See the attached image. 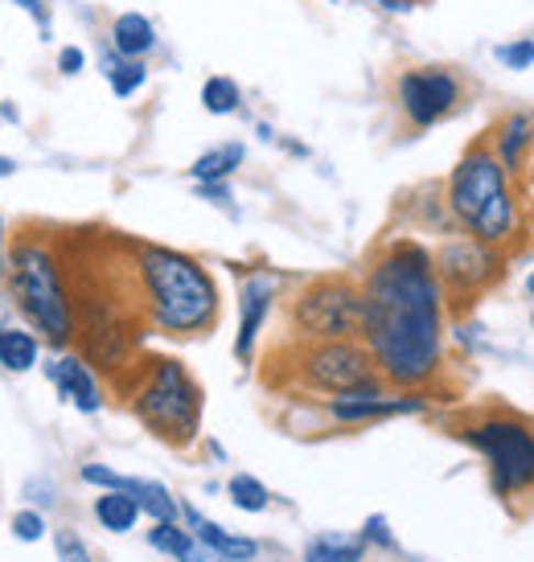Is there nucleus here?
I'll list each match as a JSON object with an SVG mask.
<instances>
[{
	"label": "nucleus",
	"mask_w": 534,
	"mask_h": 562,
	"mask_svg": "<svg viewBox=\"0 0 534 562\" xmlns=\"http://www.w3.org/2000/svg\"><path fill=\"white\" fill-rule=\"evenodd\" d=\"M4 288L21 321L54 349H70L79 337V304L66 283V267L46 238L21 235L4 255Z\"/></svg>",
	"instance_id": "obj_4"
},
{
	"label": "nucleus",
	"mask_w": 534,
	"mask_h": 562,
	"mask_svg": "<svg viewBox=\"0 0 534 562\" xmlns=\"http://www.w3.org/2000/svg\"><path fill=\"white\" fill-rule=\"evenodd\" d=\"M361 559H366L361 533H316V538H309L300 562H361Z\"/></svg>",
	"instance_id": "obj_21"
},
{
	"label": "nucleus",
	"mask_w": 534,
	"mask_h": 562,
	"mask_svg": "<svg viewBox=\"0 0 534 562\" xmlns=\"http://www.w3.org/2000/svg\"><path fill=\"white\" fill-rule=\"evenodd\" d=\"M144 542L157 550V554H169V559L177 562L193 547V533H189L181 521H153V530L144 533Z\"/></svg>",
	"instance_id": "obj_24"
},
{
	"label": "nucleus",
	"mask_w": 534,
	"mask_h": 562,
	"mask_svg": "<svg viewBox=\"0 0 534 562\" xmlns=\"http://www.w3.org/2000/svg\"><path fill=\"white\" fill-rule=\"evenodd\" d=\"M276 296H280V280L276 276H267V271L243 276V288H238V333H235V358L243 366H252L255 345H259L267 316L276 308Z\"/></svg>",
	"instance_id": "obj_12"
},
{
	"label": "nucleus",
	"mask_w": 534,
	"mask_h": 562,
	"mask_svg": "<svg viewBox=\"0 0 534 562\" xmlns=\"http://www.w3.org/2000/svg\"><path fill=\"white\" fill-rule=\"evenodd\" d=\"M198 193H202V198H210L214 205H231V189H226V181H210V186H198Z\"/></svg>",
	"instance_id": "obj_34"
},
{
	"label": "nucleus",
	"mask_w": 534,
	"mask_h": 562,
	"mask_svg": "<svg viewBox=\"0 0 534 562\" xmlns=\"http://www.w3.org/2000/svg\"><path fill=\"white\" fill-rule=\"evenodd\" d=\"M498 63L510 66V70H531L534 66V42L531 37H519L510 46H498Z\"/></svg>",
	"instance_id": "obj_29"
},
{
	"label": "nucleus",
	"mask_w": 534,
	"mask_h": 562,
	"mask_svg": "<svg viewBox=\"0 0 534 562\" xmlns=\"http://www.w3.org/2000/svg\"><path fill=\"white\" fill-rule=\"evenodd\" d=\"M427 398L424 391H354V394H337V398H325V415L342 427H366V423H382V419H399V415H424Z\"/></svg>",
	"instance_id": "obj_11"
},
{
	"label": "nucleus",
	"mask_w": 534,
	"mask_h": 562,
	"mask_svg": "<svg viewBox=\"0 0 534 562\" xmlns=\"http://www.w3.org/2000/svg\"><path fill=\"white\" fill-rule=\"evenodd\" d=\"M153 46H157V30L144 13H120L111 21V49L120 58H141L144 63V54H153Z\"/></svg>",
	"instance_id": "obj_17"
},
{
	"label": "nucleus",
	"mask_w": 534,
	"mask_h": 562,
	"mask_svg": "<svg viewBox=\"0 0 534 562\" xmlns=\"http://www.w3.org/2000/svg\"><path fill=\"white\" fill-rule=\"evenodd\" d=\"M181 526H186L202 547H210L222 562H255L259 559V542L255 538H243V533H231L226 526L210 521L205 514H198L193 505H181Z\"/></svg>",
	"instance_id": "obj_14"
},
{
	"label": "nucleus",
	"mask_w": 534,
	"mask_h": 562,
	"mask_svg": "<svg viewBox=\"0 0 534 562\" xmlns=\"http://www.w3.org/2000/svg\"><path fill=\"white\" fill-rule=\"evenodd\" d=\"M82 66H87V54H82L79 46H66L63 54H58V70H63V75H79Z\"/></svg>",
	"instance_id": "obj_33"
},
{
	"label": "nucleus",
	"mask_w": 534,
	"mask_h": 562,
	"mask_svg": "<svg viewBox=\"0 0 534 562\" xmlns=\"http://www.w3.org/2000/svg\"><path fill=\"white\" fill-rule=\"evenodd\" d=\"M46 378L49 386L58 391V398H63L66 406H75L79 415H99L103 411V386H99V374H94V366L82 353H70V349H63L58 358L46 361Z\"/></svg>",
	"instance_id": "obj_13"
},
{
	"label": "nucleus",
	"mask_w": 534,
	"mask_h": 562,
	"mask_svg": "<svg viewBox=\"0 0 534 562\" xmlns=\"http://www.w3.org/2000/svg\"><path fill=\"white\" fill-rule=\"evenodd\" d=\"M177 562H222L219 554H214V550L210 547H202V542H198V538H193V547L186 550V554H181V559Z\"/></svg>",
	"instance_id": "obj_35"
},
{
	"label": "nucleus",
	"mask_w": 534,
	"mask_h": 562,
	"mask_svg": "<svg viewBox=\"0 0 534 562\" xmlns=\"http://www.w3.org/2000/svg\"><path fill=\"white\" fill-rule=\"evenodd\" d=\"M54 554H58V562H94L91 547L82 542L75 530H58L54 533Z\"/></svg>",
	"instance_id": "obj_27"
},
{
	"label": "nucleus",
	"mask_w": 534,
	"mask_h": 562,
	"mask_svg": "<svg viewBox=\"0 0 534 562\" xmlns=\"http://www.w3.org/2000/svg\"><path fill=\"white\" fill-rule=\"evenodd\" d=\"M94 521H99V530L108 533H127L136 530V521H141V505H136V497L132 493H124V488H115V493H99L91 505Z\"/></svg>",
	"instance_id": "obj_20"
},
{
	"label": "nucleus",
	"mask_w": 534,
	"mask_h": 562,
	"mask_svg": "<svg viewBox=\"0 0 534 562\" xmlns=\"http://www.w3.org/2000/svg\"><path fill=\"white\" fill-rule=\"evenodd\" d=\"M489 153L502 160V169L519 181L522 165L531 157V144H534V115L531 111H510L502 124L489 132Z\"/></svg>",
	"instance_id": "obj_15"
},
{
	"label": "nucleus",
	"mask_w": 534,
	"mask_h": 562,
	"mask_svg": "<svg viewBox=\"0 0 534 562\" xmlns=\"http://www.w3.org/2000/svg\"><path fill=\"white\" fill-rule=\"evenodd\" d=\"M288 374L300 391L337 398L354 391H382L387 382L378 374L370 349L361 341H304L292 345V366Z\"/></svg>",
	"instance_id": "obj_7"
},
{
	"label": "nucleus",
	"mask_w": 534,
	"mask_h": 562,
	"mask_svg": "<svg viewBox=\"0 0 534 562\" xmlns=\"http://www.w3.org/2000/svg\"><path fill=\"white\" fill-rule=\"evenodd\" d=\"M54 481H42V476H33V481H25V497L33 501V509H54Z\"/></svg>",
	"instance_id": "obj_31"
},
{
	"label": "nucleus",
	"mask_w": 534,
	"mask_h": 562,
	"mask_svg": "<svg viewBox=\"0 0 534 562\" xmlns=\"http://www.w3.org/2000/svg\"><path fill=\"white\" fill-rule=\"evenodd\" d=\"M238 103H243V91H238L235 79L214 75V79L202 82V108L210 111V115H235Z\"/></svg>",
	"instance_id": "obj_25"
},
{
	"label": "nucleus",
	"mask_w": 534,
	"mask_h": 562,
	"mask_svg": "<svg viewBox=\"0 0 534 562\" xmlns=\"http://www.w3.org/2000/svg\"><path fill=\"white\" fill-rule=\"evenodd\" d=\"M42 361V337L30 325H0V370L30 374Z\"/></svg>",
	"instance_id": "obj_16"
},
{
	"label": "nucleus",
	"mask_w": 534,
	"mask_h": 562,
	"mask_svg": "<svg viewBox=\"0 0 534 562\" xmlns=\"http://www.w3.org/2000/svg\"><path fill=\"white\" fill-rule=\"evenodd\" d=\"M103 75H108L111 91L120 94V99H132V94L148 82V66H144L141 58H120L115 49H108V54H103Z\"/></svg>",
	"instance_id": "obj_22"
},
{
	"label": "nucleus",
	"mask_w": 534,
	"mask_h": 562,
	"mask_svg": "<svg viewBox=\"0 0 534 562\" xmlns=\"http://www.w3.org/2000/svg\"><path fill=\"white\" fill-rule=\"evenodd\" d=\"M13 4H21V9L42 25V30H49V13H46V4H42V0H13Z\"/></svg>",
	"instance_id": "obj_36"
},
{
	"label": "nucleus",
	"mask_w": 534,
	"mask_h": 562,
	"mask_svg": "<svg viewBox=\"0 0 534 562\" xmlns=\"http://www.w3.org/2000/svg\"><path fill=\"white\" fill-rule=\"evenodd\" d=\"M522 288H526V296L534 300V271H531V276H526V280H522Z\"/></svg>",
	"instance_id": "obj_39"
},
{
	"label": "nucleus",
	"mask_w": 534,
	"mask_h": 562,
	"mask_svg": "<svg viewBox=\"0 0 534 562\" xmlns=\"http://www.w3.org/2000/svg\"><path fill=\"white\" fill-rule=\"evenodd\" d=\"M432 263H436V276H441L444 292H448L456 304H469V300H477L486 288H493V283L502 280L505 250H493L469 235H453L432 250Z\"/></svg>",
	"instance_id": "obj_9"
},
{
	"label": "nucleus",
	"mask_w": 534,
	"mask_h": 562,
	"mask_svg": "<svg viewBox=\"0 0 534 562\" xmlns=\"http://www.w3.org/2000/svg\"><path fill=\"white\" fill-rule=\"evenodd\" d=\"M361 345L391 391H427L444 374V292L432 250L415 238L382 243L361 276Z\"/></svg>",
	"instance_id": "obj_1"
},
{
	"label": "nucleus",
	"mask_w": 534,
	"mask_h": 562,
	"mask_svg": "<svg viewBox=\"0 0 534 562\" xmlns=\"http://www.w3.org/2000/svg\"><path fill=\"white\" fill-rule=\"evenodd\" d=\"M4 255H9V222L0 218V263H4Z\"/></svg>",
	"instance_id": "obj_37"
},
{
	"label": "nucleus",
	"mask_w": 534,
	"mask_h": 562,
	"mask_svg": "<svg viewBox=\"0 0 534 562\" xmlns=\"http://www.w3.org/2000/svg\"><path fill=\"white\" fill-rule=\"evenodd\" d=\"M132 280H136V296L144 308V325L160 337L193 341L219 325V283L186 250L136 243L132 247Z\"/></svg>",
	"instance_id": "obj_2"
},
{
	"label": "nucleus",
	"mask_w": 534,
	"mask_h": 562,
	"mask_svg": "<svg viewBox=\"0 0 534 562\" xmlns=\"http://www.w3.org/2000/svg\"><path fill=\"white\" fill-rule=\"evenodd\" d=\"M13 172H16V160L0 157V177H13Z\"/></svg>",
	"instance_id": "obj_38"
},
{
	"label": "nucleus",
	"mask_w": 534,
	"mask_h": 562,
	"mask_svg": "<svg viewBox=\"0 0 534 562\" xmlns=\"http://www.w3.org/2000/svg\"><path fill=\"white\" fill-rule=\"evenodd\" d=\"M460 439L486 460L493 497L514 501L534 493V427L514 415H486L460 427Z\"/></svg>",
	"instance_id": "obj_6"
},
{
	"label": "nucleus",
	"mask_w": 534,
	"mask_h": 562,
	"mask_svg": "<svg viewBox=\"0 0 534 562\" xmlns=\"http://www.w3.org/2000/svg\"><path fill=\"white\" fill-rule=\"evenodd\" d=\"M124 493H132L136 497V505H141V514L148 517V521H181V501L165 488L160 481H144V476H127L124 481Z\"/></svg>",
	"instance_id": "obj_18"
},
{
	"label": "nucleus",
	"mask_w": 534,
	"mask_h": 562,
	"mask_svg": "<svg viewBox=\"0 0 534 562\" xmlns=\"http://www.w3.org/2000/svg\"><path fill=\"white\" fill-rule=\"evenodd\" d=\"M444 210L460 235L493 250H510L514 243H522V231H526L519 181L502 169V160L489 153L486 140L469 144L453 172L444 177Z\"/></svg>",
	"instance_id": "obj_3"
},
{
	"label": "nucleus",
	"mask_w": 534,
	"mask_h": 562,
	"mask_svg": "<svg viewBox=\"0 0 534 562\" xmlns=\"http://www.w3.org/2000/svg\"><path fill=\"white\" fill-rule=\"evenodd\" d=\"M297 345L304 341H361V288L346 276H321L304 283L288 308Z\"/></svg>",
	"instance_id": "obj_8"
},
{
	"label": "nucleus",
	"mask_w": 534,
	"mask_h": 562,
	"mask_svg": "<svg viewBox=\"0 0 534 562\" xmlns=\"http://www.w3.org/2000/svg\"><path fill=\"white\" fill-rule=\"evenodd\" d=\"M127 411L144 423L148 436H157L169 448H189L202 436L205 394L198 378L177 358H148L132 370L127 382Z\"/></svg>",
	"instance_id": "obj_5"
},
{
	"label": "nucleus",
	"mask_w": 534,
	"mask_h": 562,
	"mask_svg": "<svg viewBox=\"0 0 534 562\" xmlns=\"http://www.w3.org/2000/svg\"><path fill=\"white\" fill-rule=\"evenodd\" d=\"M519 193H522V205H526V222H534V144H531V157H526V165L519 172Z\"/></svg>",
	"instance_id": "obj_32"
},
{
	"label": "nucleus",
	"mask_w": 534,
	"mask_h": 562,
	"mask_svg": "<svg viewBox=\"0 0 534 562\" xmlns=\"http://www.w3.org/2000/svg\"><path fill=\"white\" fill-rule=\"evenodd\" d=\"M79 481L91 484V488H99V493H115V488H124L127 476H120V472L108 469V464H82Z\"/></svg>",
	"instance_id": "obj_28"
},
{
	"label": "nucleus",
	"mask_w": 534,
	"mask_h": 562,
	"mask_svg": "<svg viewBox=\"0 0 534 562\" xmlns=\"http://www.w3.org/2000/svg\"><path fill=\"white\" fill-rule=\"evenodd\" d=\"M243 160H247V148L238 140H226L219 148H210L202 157L189 165V177L198 181V186H210V181H231L238 169H243Z\"/></svg>",
	"instance_id": "obj_19"
},
{
	"label": "nucleus",
	"mask_w": 534,
	"mask_h": 562,
	"mask_svg": "<svg viewBox=\"0 0 534 562\" xmlns=\"http://www.w3.org/2000/svg\"><path fill=\"white\" fill-rule=\"evenodd\" d=\"M361 542L366 547H382V550H394V538H391V526H387V517H366V526H361Z\"/></svg>",
	"instance_id": "obj_30"
},
{
	"label": "nucleus",
	"mask_w": 534,
	"mask_h": 562,
	"mask_svg": "<svg viewBox=\"0 0 534 562\" xmlns=\"http://www.w3.org/2000/svg\"><path fill=\"white\" fill-rule=\"evenodd\" d=\"M9 530H13L16 542H42L46 538V514L42 509H16Z\"/></svg>",
	"instance_id": "obj_26"
},
{
	"label": "nucleus",
	"mask_w": 534,
	"mask_h": 562,
	"mask_svg": "<svg viewBox=\"0 0 534 562\" xmlns=\"http://www.w3.org/2000/svg\"><path fill=\"white\" fill-rule=\"evenodd\" d=\"M531 325H534V313H531Z\"/></svg>",
	"instance_id": "obj_40"
},
{
	"label": "nucleus",
	"mask_w": 534,
	"mask_h": 562,
	"mask_svg": "<svg viewBox=\"0 0 534 562\" xmlns=\"http://www.w3.org/2000/svg\"><path fill=\"white\" fill-rule=\"evenodd\" d=\"M226 497H231V505H235L238 514H267V505H271L267 484L255 481L252 472H235V476L226 481Z\"/></svg>",
	"instance_id": "obj_23"
},
{
	"label": "nucleus",
	"mask_w": 534,
	"mask_h": 562,
	"mask_svg": "<svg viewBox=\"0 0 534 562\" xmlns=\"http://www.w3.org/2000/svg\"><path fill=\"white\" fill-rule=\"evenodd\" d=\"M394 103L411 127H436L460 108V79L444 66H415L394 79Z\"/></svg>",
	"instance_id": "obj_10"
}]
</instances>
